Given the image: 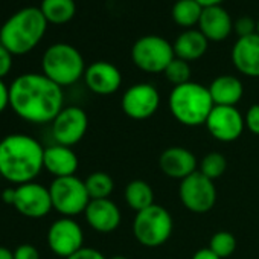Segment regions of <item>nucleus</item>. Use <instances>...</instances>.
<instances>
[{
	"label": "nucleus",
	"mask_w": 259,
	"mask_h": 259,
	"mask_svg": "<svg viewBox=\"0 0 259 259\" xmlns=\"http://www.w3.org/2000/svg\"><path fill=\"white\" fill-rule=\"evenodd\" d=\"M10 107L26 122L52 123L64 108L63 87L43 73H23L10 84Z\"/></svg>",
	"instance_id": "f257e3e1"
},
{
	"label": "nucleus",
	"mask_w": 259,
	"mask_h": 259,
	"mask_svg": "<svg viewBox=\"0 0 259 259\" xmlns=\"http://www.w3.org/2000/svg\"><path fill=\"white\" fill-rule=\"evenodd\" d=\"M45 169V148L29 135L14 133L0 141V174L16 185L34 182Z\"/></svg>",
	"instance_id": "f03ea898"
},
{
	"label": "nucleus",
	"mask_w": 259,
	"mask_h": 259,
	"mask_svg": "<svg viewBox=\"0 0 259 259\" xmlns=\"http://www.w3.org/2000/svg\"><path fill=\"white\" fill-rule=\"evenodd\" d=\"M48 20L37 7H25L14 13L0 28V45L13 55H26L43 40Z\"/></svg>",
	"instance_id": "7ed1b4c3"
},
{
	"label": "nucleus",
	"mask_w": 259,
	"mask_h": 259,
	"mask_svg": "<svg viewBox=\"0 0 259 259\" xmlns=\"http://www.w3.org/2000/svg\"><path fill=\"white\" fill-rule=\"evenodd\" d=\"M168 107L177 122L185 126H198L206 123L215 104L209 89L198 82H186L172 87Z\"/></svg>",
	"instance_id": "20e7f679"
},
{
	"label": "nucleus",
	"mask_w": 259,
	"mask_h": 259,
	"mask_svg": "<svg viewBox=\"0 0 259 259\" xmlns=\"http://www.w3.org/2000/svg\"><path fill=\"white\" fill-rule=\"evenodd\" d=\"M85 63L81 52L69 43L51 45L41 58V70L60 87H67L84 78Z\"/></svg>",
	"instance_id": "39448f33"
},
{
	"label": "nucleus",
	"mask_w": 259,
	"mask_h": 259,
	"mask_svg": "<svg viewBox=\"0 0 259 259\" xmlns=\"http://www.w3.org/2000/svg\"><path fill=\"white\" fill-rule=\"evenodd\" d=\"M174 220L168 209L153 204L136 213L133 220V235L144 247L156 248L163 245L172 235Z\"/></svg>",
	"instance_id": "423d86ee"
},
{
	"label": "nucleus",
	"mask_w": 259,
	"mask_h": 259,
	"mask_svg": "<svg viewBox=\"0 0 259 259\" xmlns=\"http://www.w3.org/2000/svg\"><path fill=\"white\" fill-rule=\"evenodd\" d=\"M174 58L172 45L160 35H144L132 46V61L145 73H163Z\"/></svg>",
	"instance_id": "0eeeda50"
},
{
	"label": "nucleus",
	"mask_w": 259,
	"mask_h": 259,
	"mask_svg": "<svg viewBox=\"0 0 259 259\" xmlns=\"http://www.w3.org/2000/svg\"><path fill=\"white\" fill-rule=\"evenodd\" d=\"M49 192L54 209L67 218L84 213L90 203L85 183L76 176L54 179L49 186Z\"/></svg>",
	"instance_id": "6e6552de"
},
{
	"label": "nucleus",
	"mask_w": 259,
	"mask_h": 259,
	"mask_svg": "<svg viewBox=\"0 0 259 259\" xmlns=\"http://www.w3.org/2000/svg\"><path fill=\"white\" fill-rule=\"evenodd\" d=\"M179 197L189 212L206 213L215 206L217 189L213 180L207 179L200 171H195L180 182Z\"/></svg>",
	"instance_id": "1a4fd4ad"
},
{
	"label": "nucleus",
	"mask_w": 259,
	"mask_h": 259,
	"mask_svg": "<svg viewBox=\"0 0 259 259\" xmlns=\"http://www.w3.org/2000/svg\"><path fill=\"white\" fill-rule=\"evenodd\" d=\"M89 128L87 113L76 105L64 107L52 120V136L55 144L73 147L82 141Z\"/></svg>",
	"instance_id": "9d476101"
},
{
	"label": "nucleus",
	"mask_w": 259,
	"mask_h": 259,
	"mask_svg": "<svg viewBox=\"0 0 259 259\" xmlns=\"http://www.w3.org/2000/svg\"><path fill=\"white\" fill-rule=\"evenodd\" d=\"M160 105L159 90L148 82H139L128 87L122 96V111L135 120H144L156 114Z\"/></svg>",
	"instance_id": "9b49d317"
},
{
	"label": "nucleus",
	"mask_w": 259,
	"mask_h": 259,
	"mask_svg": "<svg viewBox=\"0 0 259 259\" xmlns=\"http://www.w3.org/2000/svg\"><path fill=\"white\" fill-rule=\"evenodd\" d=\"M48 245L52 253L67 259L84 247V232L73 218L63 217L51 224Z\"/></svg>",
	"instance_id": "f8f14e48"
},
{
	"label": "nucleus",
	"mask_w": 259,
	"mask_h": 259,
	"mask_svg": "<svg viewBox=\"0 0 259 259\" xmlns=\"http://www.w3.org/2000/svg\"><path fill=\"white\" fill-rule=\"evenodd\" d=\"M204 125L213 139L224 144L239 139L245 128L241 111L236 107L226 105H215Z\"/></svg>",
	"instance_id": "ddd939ff"
},
{
	"label": "nucleus",
	"mask_w": 259,
	"mask_h": 259,
	"mask_svg": "<svg viewBox=\"0 0 259 259\" xmlns=\"http://www.w3.org/2000/svg\"><path fill=\"white\" fill-rule=\"evenodd\" d=\"M14 209L26 218H43L54 209L49 188L29 182L16 188Z\"/></svg>",
	"instance_id": "4468645a"
},
{
	"label": "nucleus",
	"mask_w": 259,
	"mask_h": 259,
	"mask_svg": "<svg viewBox=\"0 0 259 259\" xmlns=\"http://www.w3.org/2000/svg\"><path fill=\"white\" fill-rule=\"evenodd\" d=\"M84 82L90 92L101 96H108L120 89L122 73L114 64L108 61H95L87 66Z\"/></svg>",
	"instance_id": "2eb2a0df"
},
{
	"label": "nucleus",
	"mask_w": 259,
	"mask_h": 259,
	"mask_svg": "<svg viewBox=\"0 0 259 259\" xmlns=\"http://www.w3.org/2000/svg\"><path fill=\"white\" fill-rule=\"evenodd\" d=\"M160 171L176 180H183L197 171V157L183 147H169L159 157Z\"/></svg>",
	"instance_id": "dca6fc26"
},
{
	"label": "nucleus",
	"mask_w": 259,
	"mask_h": 259,
	"mask_svg": "<svg viewBox=\"0 0 259 259\" xmlns=\"http://www.w3.org/2000/svg\"><path fill=\"white\" fill-rule=\"evenodd\" d=\"M84 217L87 224L99 233H110L116 230L122 218L120 209L110 198L90 200Z\"/></svg>",
	"instance_id": "f3484780"
},
{
	"label": "nucleus",
	"mask_w": 259,
	"mask_h": 259,
	"mask_svg": "<svg viewBox=\"0 0 259 259\" xmlns=\"http://www.w3.org/2000/svg\"><path fill=\"white\" fill-rule=\"evenodd\" d=\"M232 63L235 69L248 76L259 78V35L241 37L232 48Z\"/></svg>",
	"instance_id": "a211bd4d"
},
{
	"label": "nucleus",
	"mask_w": 259,
	"mask_h": 259,
	"mask_svg": "<svg viewBox=\"0 0 259 259\" xmlns=\"http://www.w3.org/2000/svg\"><path fill=\"white\" fill-rule=\"evenodd\" d=\"M233 20L230 14L221 7L203 8L198 29L209 41H223L233 32Z\"/></svg>",
	"instance_id": "6ab92c4d"
},
{
	"label": "nucleus",
	"mask_w": 259,
	"mask_h": 259,
	"mask_svg": "<svg viewBox=\"0 0 259 259\" xmlns=\"http://www.w3.org/2000/svg\"><path fill=\"white\" fill-rule=\"evenodd\" d=\"M78 165V156L70 147L54 144L45 148V169L55 179L75 176Z\"/></svg>",
	"instance_id": "aec40b11"
},
{
	"label": "nucleus",
	"mask_w": 259,
	"mask_h": 259,
	"mask_svg": "<svg viewBox=\"0 0 259 259\" xmlns=\"http://www.w3.org/2000/svg\"><path fill=\"white\" fill-rule=\"evenodd\" d=\"M207 89L215 105L236 107L244 95V85L241 79L233 75L217 76Z\"/></svg>",
	"instance_id": "412c9836"
},
{
	"label": "nucleus",
	"mask_w": 259,
	"mask_h": 259,
	"mask_svg": "<svg viewBox=\"0 0 259 259\" xmlns=\"http://www.w3.org/2000/svg\"><path fill=\"white\" fill-rule=\"evenodd\" d=\"M177 58L188 63L200 60L209 48V40L200 32V29H185L172 43Z\"/></svg>",
	"instance_id": "4be33fe9"
},
{
	"label": "nucleus",
	"mask_w": 259,
	"mask_h": 259,
	"mask_svg": "<svg viewBox=\"0 0 259 259\" xmlns=\"http://www.w3.org/2000/svg\"><path fill=\"white\" fill-rule=\"evenodd\" d=\"M38 8L51 25H66L76 14L75 0H41Z\"/></svg>",
	"instance_id": "5701e85b"
},
{
	"label": "nucleus",
	"mask_w": 259,
	"mask_h": 259,
	"mask_svg": "<svg viewBox=\"0 0 259 259\" xmlns=\"http://www.w3.org/2000/svg\"><path fill=\"white\" fill-rule=\"evenodd\" d=\"M125 201L138 213L154 204V191L145 180H132L125 188Z\"/></svg>",
	"instance_id": "b1692460"
},
{
	"label": "nucleus",
	"mask_w": 259,
	"mask_h": 259,
	"mask_svg": "<svg viewBox=\"0 0 259 259\" xmlns=\"http://www.w3.org/2000/svg\"><path fill=\"white\" fill-rule=\"evenodd\" d=\"M201 13L203 7L195 0H177L171 10L172 20L185 29H194V26H198Z\"/></svg>",
	"instance_id": "393cba45"
},
{
	"label": "nucleus",
	"mask_w": 259,
	"mask_h": 259,
	"mask_svg": "<svg viewBox=\"0 0 259 259\" xmlns=\"http://www.w3.org/2000/svg\"><path fill=\"white\" fill-rule=\"evenodd\" d=\"M85 189L89 192L90 200H102V198H108L114 189V182L111 179V176H108L104 171H96L92 172L85 180Z\"/></svg>",
	"instance_id": "a878e982"
},
{
	"label": "nucleus",
	"mask_w": 259,
	"mask_h": 259,
	"mask_svg": "<svg viewBox=\"0 0 259 259\" xmlns=\"http://www.w3.org/2000/svg\"><path fill=\"white\" fill-rule=\"evenodd\" d=\"M227 168V160L221 153H209L200 162V172L210 180L220 179Z\"/></svg>",
	"instance_id": "bb28decb"
},
{
	"label": "nucleus",
	"mask_w": 259,
	"mask_h": 259,
	"mask_svg": "<svg viewBox=\"0 0 259 259\" xmlns=\"http://www.w3.org/2000/svg\"><path fill=\"white\" fill-rule=\"evenodd\" d=\"M209 248L221 259L229 257L235 250H236V239L230 232L220 230L217 232L210 241H209Z\"/></svg>",
	"instance_id": "cd10ccee"
},
{
	"label": "nucleus",
	"mask_w": 259,
	"mask_h": 259,
	"mask_svg": "<svg viewBox=\"0 0 259 259\" xmlns=\"http://www.w3.org/2000/svg\"><path fill=\"white\" fill-rule=\"evenodd\" d=\"M165 78L174 85H182V84H186L191 81V66L188 61L185 60H180V58H174L168 67L165 69Z\"/></svg>",
	"instance_id": "c85d7f7f"
},
{
	"label": "nucleus",
	"mask_w": 259,
	"mask_h": 259,
	"mask_svg": "<svg viewBox=\"0 0 259 259\" xmlns=\"http://www.w3.org/2000/svg\"><path fill=\"white\" fill-rule=\"evenodd\" d=\"M256 26H257V22L254 19H251L250 16H242L235 20L233 31L238 35V38H241V37H248V35L256 34Z\"/></svg>",
	"instance_id": "c756f323"
},
{
	"label": "nucleus",
	"mask_w": 259,
	"mask_h": 259,
	"mask_svg": "<svg viewBox=\"0 0 259 259\" xmlns=\"http://www.w3.org/2000/svg\"><path fill=\"white\" fill-rule=\"evenodd\" d=\"M244 122H245V128L251 135L259 136V104H253L251 107H248L244 116Z\"/></svg>",
	"instance_id": "7c9ffc66"
},
{
	"label": "nucleus",
	"mask_w": 259,
	"mask_h": 259,
	"mask_svg": "<svg viewBox=\"0 0 259 259\" xmlns=\"http://www.w3.org/2000/svg\"><path fill=\"white\" fill-rule=\"evenodd\" d=\"M13 54L4 46L0 45V79H4L13 69Z\"/></svg>",
	"instance_id": "2f4dec72"
},
{
	"label": "nucleus",
	"mask_w": 259,
	"mask_h": 259,
	"mask_svg": "<svg viewBox=\"0 0 259 259\" xmlns=\"http://www.w3.org/2000/svg\"><path fill=\"white\" fill-rule=\"evenodd\" d=\"M14 259H40V253L32 244H20L14 250Z\"/></svg>",
	"instance_id": "473e14b6"
},
{
	"label": "nucleus",
	"mask_w": 259,
	"mask_h": 259,
	"mask_svg": "<svg viewBox=\"0 0 259 259\" xmlns=\"http://www.w3.org/2000/svg\"><path fill=\"white\" fill-rule=\"evenodd\" d=\"M67 259H107L99 250L96 248H90V247H82L81 250H78L75 254H72Z\"/></svg>",
	"instance_id": "72a5a7b5"
},
{
	"label": "nucleus",
	"mask_w": 259,
	"mask_h": 259,
	"mask_svg": "<svg viewBox=\"0 0 259 259\" xmlns=\"http://www.w3.org/2000/svg\"><path fill=\"white\" fill-rule=\"evenodd\" d=\"M10 107V85L0 79V113H4Z\"/></svg>",
	"instance_id": "f704fd0d"
},
{
	"label": "nucleus",
	"mask_w": 259,
	"mask_h": 259,
	"mask_svg": "<svg viewBox=\"0 0 259 259\" xmlns=\"http://www.w3.org/2000/svg\"><path fill=\"white\" fill-rule=\"evenodd\" d=\"M191 259H221V257H218V256L207 247V248H200L198 251H195V253L192 254Z\"/></svg>",
	"instance_id": "c9c22d12"
},
{
	"label": "nucleus",
	"mask_w": 259,
	"mask_h": 259,
	"mask_svg": "<svg viewBox=\"0 0 259 259\" xmlns=\"http://www.w3.org/2000/svg\"><path fill=\"white\" fill-rule=\"evenodd\" d=\"M14 198H16V188H7V189H4V192H2L4 203L13 206L14 204Z\"/></svg>",
	"instance_id": "e433bc0d"
},
{
	"label": "nucleus",
	"mask_w": 259,
	"mask_h": 259,
	"mask_svg": "<svg viewBox=\"0 0 259 259\" xmlns=\"http://www.w3.org/2000/svg\"><path fill=\"white\" fill-rule=\"evenodd\" d=\"M0 259H14V251L8 247L0 245Z\"/></svg>",
	"instance_id": "4c0bfd02"
},
{
	"label": "nucleus",
	"mask_w": 259,
	"mask_h": 259,
	"mask_svg": "<svg viewBox=\"0 0 259 259\" xmlns=\"http://www.w3.org/2000/svg\"><path fill=\"white\" fill-rule=\"evenodd\" d=\"M198 2L203 8H207V7H217V5H221L224 0H195Z\"/></svg>",
	"instance_id": "58836bf2"
},
{
	"label": "nucleus",
	"mask_w": 259,
	"mask_h": 259,
	"mask_svg": "<svg viewBox=\"0 0 259 259\" xmlns=\"http://www.w3.org/2000/svg\"><path fill=\"white\" fill-rule=\"evenodd\" d=\"M110 259H128L126 256H122V254H116V256H113V257H110Z\"/></svg>",
	"instance_id": "ea45409f"
},
{
	"label": "nucleus",
	"mask_w": 259,
	"mask_h": 259,
	"mask_svg": "<svg viewBox=\"0 0 259 259\" xmlns=\"http://www.w3.org/2000/svg\"><path fill=\"white\" fill-rule=\"evenodd\" d=\"M256 34L259 35V20H257V26H256Z\"/></svg>",
	"instance_id": "a19ab883"
},
{
	"label": "nucleus",
	"mask_w": 259,
	"mask_h": 259,
	"mask_svg": "<svg viewBox=\"0 0 259 259\" xmlns=\"http://www.w3.org/2000/svg\"><path fill=\"white\" fill-rule=\"evenodd\" d=\"M2 179H4V177H2V174H0V180H2Z\"/></svg>",
	"instance_id": "79ce46f5"
}]
</instances>
